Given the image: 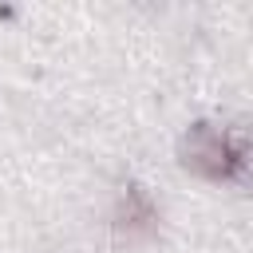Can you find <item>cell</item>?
I'll return each instance as SVG.
<instances>
[{
    "label": "cell",
    "mask_w": 253,
    "mask_h": 253,
    "mask_svg": "<svg viewBox=\"0 0 253 253\" xmlns=\"http://www.w3.org/2000/svg\"><path fill=\"white\" fill-rule=\"evenodd\" d=\"M178 158H182L186 170H194V174H202V178H213V182H225V178H233V174L241 170V154H237L233 142H229L217 126H210V123H194V126L182 134Z\"/></svg>",
    "instance_id": "obj_1"
},
{
    "label": "cell",
    "mask_w": 253,
    "mask_h": 253,
    "mask_svg": "<svg viewBox=\"0 0 253 253\" xmlns=\"http://www.w3.org/2000/svg\"><path fill=\"white\" fill-rule=\"evenodd\" d=\"M158 221V210L150 202V194L142 186H126L119 206H115V229L126 233V237H146Z\"/></svg>",
    "instance_id": "obj_2"
}]
</instances>
